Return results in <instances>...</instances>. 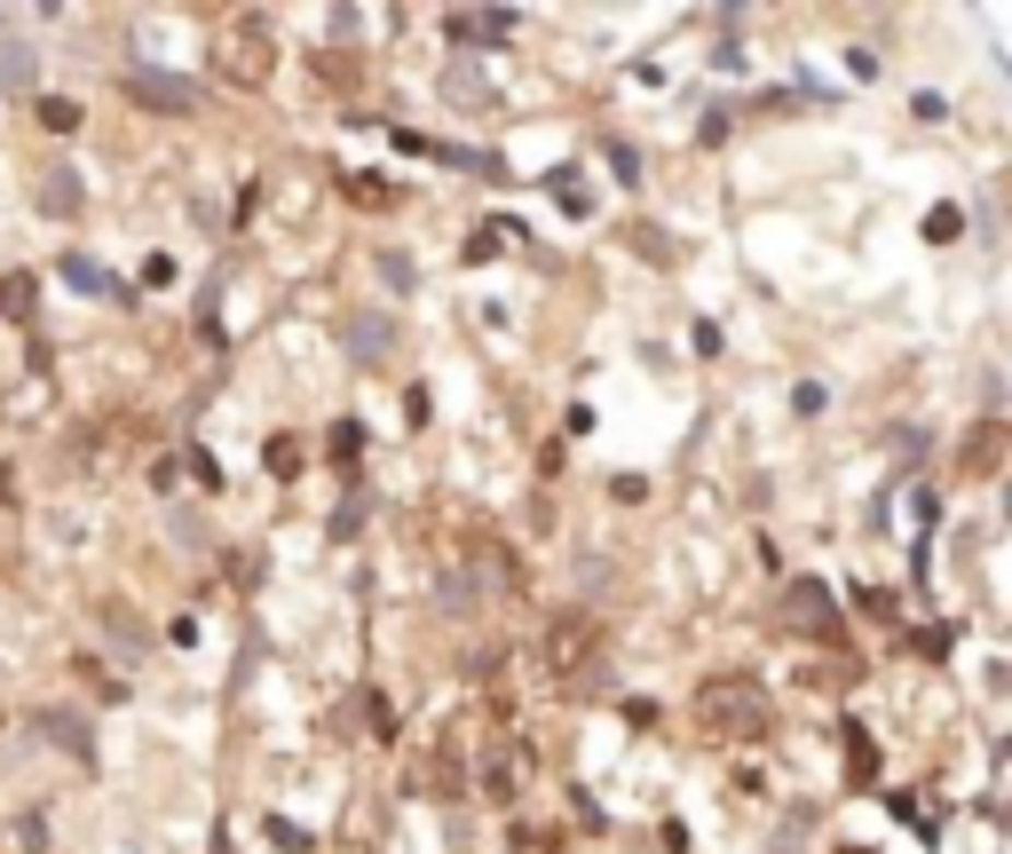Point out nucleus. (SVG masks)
Wrapping results in <instances>:
<instances>
[{
    "label": "nucleus",
    "instance_id": "obj_1",
    "mask_svg": "<svg viewBox=\"0 0 1012 854\" xmlns=\"http://www.w3.org/2000/svg\"><path fill=\"white\" fill-rule=\"evenodd\" d=\"M696 721L720 728V736H760L767 728V704H760L752 680H704V689H696Z\"/></svg>",
    "mask_w": 1012,
    "mask_h": 854
},
{
    "label": "nucleus",
    "instance_id": "obj_2",
    "mask_svg": "<svg viewBox=\"0 0 1012 854\" xmlns=\"http://www.w3.org/2000/svg\"><path fill=\"white\" fill-rule=\"evenodd\" d=\"M784 625L807 633V641H838V601L815 586V577H799V586H784Z\"/></svg>",
    "mask_w": 1012,
    "mask_h": 854
},
{
    "label": "nucleus",
    "instance_id": "obj_3",
    "mask_svg": "<svg viewBox=\"0 0 1012 854\" xmlns=\"http://www.w3.org/2000/svg\"><path fill=\"white\" fill-rule=\"evenodd\" d=\"M119 87H127V104L166 112V119H183V112L198 104V87H190V80H175V72H151V63H134V72H127Z\"/></svg>",
    "mask_w": 1012,
    "mask_h": 854
},
{
    "label": "nucleus",
    "instance_id": "obj_4",
    "mask_svg": "<svg viewBox=\"0 0 1012 854\" xmlns=\"http://www.w3.org/2000/svg\"><path fill=\"white\" fill-rule=\"evenodd\" d=\"M546 657H554V672H569V680H578V672L601 657V625H593V618H554V633H546Z\"/></svg>",
    "mask_w": 1012,
    "mask_h": 854
},
{
    "label": "nucleus",
    "instance_id": "obj_5",
    "mask_svg": "<svg viewBox=\"0 0 1012 854\" xmlns=\"http://www.w3.org/2000/svg\"><path fill=\"white\" fill-rule=\"evenodd\" d=\"M222 72L238 80V87H261V80H269V32H261V24H246L238 40L222 48Z\"/></svg>",
    "mask_w": 1012,
    "mask_h": 854
},
{
    "label": "nucleus",
    "instance_id": "obj_6",
    "mask_svg": "<svg viewBox=\"0 0 1012 854\" xmlns=\"http://www.w3.org/2000/svg\"><path fill=\"white\" fill-rule=\"evenodd\" d=\"M444 32H451L459 48H498L506 32H515V16H506V9H451Z\"/></svg>",
    "mask_w": 1012,
    "mask_h": 854
},
{
    "label": "nucleus",
    "instance_id": "obj_7",
    "mask_svg": "<svg viewBox=\"0 0 1012 854\" xmlns=\"http://www.w3.org/2000/svg\"><path fill=\"white\" fill-rule=\"evenodd\" d=\"M1004 467V420H981L965 435V452H957V475H973V483H989V475Z\"/></svg>",
    "mask_w": 1012,
    "mask_h": 854
},
{
    "label": "nucleus",
    "instance_id": "obj_8",
    "mask_svg": "<svg viewBox=\"0 0 1012 854\" xmlns=\"http://www.w3.org/2000/svg\"><path fill=\"white\" fill-rule=\"evenodd\" d=\"M40 728H48V744H63V751H72L80 768H95V728H87V712H63V704H56Z\"/></svg>",
    "mask_w": 1012,
    "mask_h": 854
},
{
    "label": "nucleus",
    "instance_id": "obj_9",
    "mask_svg": "<svg viewBox=\"0 0 1012 854\" xmlns=\"http://www.w3.org/2000/svg\"><path fill=\"white\" fill-rule=\"evenodd\" d=\"M388 349H396V325L388 317H349V356L356 364H380Z\"/></svg>",
    "mask_w": 1012,
    "mask_h": 854
},
{
    "label": "nucleus",
    "instance_id": "obj_10",
    "mask_svg": "<svg viewBox=\"0 0 1012 854\" xmlns=\"http://www.w3.org/2000/svg\"><path fill=\"white\" fill-rule=\"evenodd\" d=\"M80 198H87V190H80V175H48V183H40V214L72 222V214H80Z\"/></svg>",
    "mask_w": 1012,
    "mask_h": 854
},
{
    "label": "nucleus",
    "instance_id": "obj_11",
    "mask_svg": "<svg viewBox=\"0 0 1012 854\" xmlns=\"http://www.w3.org/2000/svg\"><path fill=\"white\" fill-rule=\"evenodd\" d=\"M32 301H40V285H32L24 269H9V278H0V317H16V325H32Z\"/></svg>",
    "mask_w": 1012,
    "mask_h": 854
},
{
    "label": "nucleus",
    "instance_id": "obj_12",
    "mask_svg": "<svg viewBox=\"0 0 1012 854\" xmlns=\"http://www.w3.org/2000/svg\"><path fill=\"white\" fill-rule=\"evenodd\" d=\"M32 80H40V56H32L24 40H9L0 48V87H32Z\"/></svg>",
    "mask_w": 1012,
    "mask_h": 854
},
{
    "label": "nucleus",
    "instance_id": "obj_13",
    "mask_svg": "<svg viewBox=\"0 0 1012 854\" xmlns=\"http://www.w3.org/2000/svg\"><path fill=\"white\" fill-rule=\"evenodd\" d=\"M444 95H451V104H483V72H475V63H451V72H444Z\"/></svg>",
    "mask_w": 1012,
    "mask_h": 854
},
{
    "label": "nucleus",
    "instance_id": "obj_14",
    "mask_svg": "<svg viewBox=\"0 0 1012 854\" xmlns=\"http://www.w3.org/2000/svg\"><path fill=\"white\" fill-rule=\"evenodd\" d=\"M546 190H554V207H562V214H593V198H586V183L569 175V166H562V175H546Z\"/></svg>",
    "mask_w": 1012,
    "mask_h": 854
},
{
    "label": "nucleus",
    "instance_id": "obj_15",
    "mask_svg": "<svg viewBox=\"0 0 1012 854\" xmlns=\"http://www.w3.org/2000/svg\"><path fill=\"white\" fill-rule=\"evenodd\" d=\"M506 246H522V230H515V222H491V230H475L467 261H491V254H506Z\"/></svg>",
    "mask_w": 1012,
    "mask_h": 854
},
{
    "label": "nucleus",
    "instance_id": "obj_16",
    "mask_svg": "<svg viewBox=\"0 0 1012 854\" xmlns=\"http://www.w3.org/2000/svg\"><path fill=\"white\" fill-rule=\"evenodd\" d=\"M625 246H640V261H657V269L672 261V237H664L657 222H640V230H625Z\"/></svg>",
    "mask_w": 1012,
    "mask_h": 854
},
{
    "label": "nucleus",
    "instance_id": "obj_17",
    "mask_svg": "<svg viewBox=\"0 0 1012 854\" xmlns=\"http://www.w3.org/2000/svg\"><path fill=\"white\" fill-rule=\"evenodd\" d=\"M926 237H933V246H957V237H965V214H957V207H933V214H926Z\"/></svg>",
    "mask_w": 1012,
    "mask_h": 854
},
{
    "label": "nucleus",
    "instance_id": "obj_18",
    "mask_svg": "<svg viewBox=\"0 0 1012 854\" xmlns=\"http://www.w3.org/2000/svg\"><path fill=\"white\" fill-rule=\"evenodd\" d=\"M40 127H48V134H72V127H80V104H63V95H40Z\"/></svg>",
    "mask_w": 1012,
    "mask_h": 854
},
{
    "label": "nucleus",
    "instance_id": "obj_19",
    "mask_svg": "<svg viewBox=\"0 0 1012 854\" xmlns=\"http://www.w3.org/2000/svg\"><path fill=\"white\" fill-rule=\"evenodd\" d=\"M63 278H72L80 293H111V278H104V269H95L87 254H72V261H63Z\"/></svg>",
    "mask_w": 1012,
    "mask_h": 854
},
{
    "label": "nucleus",
    "instance_id": "obj_20",
    "mask_svg": "<svg viewBox=\"0 0 1012 854\" xmlns=\"http://www.w3.org/2000/svg\"><path fill=\"white\" fill-rule=\"evenodd\" d=\"M349 198H356V207H396V190L380 175H349Z\"/></svg>",
    "mask_w": 1012,
    "mask_h": 854
},
{
    "label": "nucleus",
    "instance_id": "obj_21",
    "mask_svg": "<svg viewBox=\"0 0 1012 854\" xmlns=\"http://www.w3.org/2000/svg\"><path fill=\"white\" fill-rule=\"evenodd\" d=\"M420 783H427V792H459L467 768H459V760H427V768H420Z\"/></svg>",
    "mask_w": 1012,
    "mask_h": 854
},
{
    "label": "nucleus",
    "instance_id": "obj_22",
    "mask_svg": "<svg viewBox=\"0 0 1012 854\" xmlns=\"http://www.w3.org/2000/svg\"><path fill=\"white\" fill-rule=\"evenodd\" d=\"M325 452H332V459H356V452H364V428H356V420H341V428H332V443H325Z\"/></svg>",
    "mask_w": 1012,
    "mask_h": 854
},
{
    "label": "nucleus",
    "instance_id": "obj_23",
    "mask_svg": "<svg viewBox=\"0 0 1012 854\" xmlns=\"http://www.w3.org/2000/svg\"><path fill=\"white\" fill-rule=\"evenodd\" d=\"M847 744H855V783H870V775H879V760H870V736L847 728Z\"/></svg>",
    "mask_w": 1012,
    "mask_h": 854
},
{
    "label": "nucleus",
    "instance_id": "obj_24",
    "mask_svg": "<svg viewBox=\"0 0 1012 854\" xmlns=\"http://www.w3.org/2000/svg\"><path fill=\"white\" fill-rule=\"evenodd\" d=\"M269 467H278V475H301V443L278 435V443H269Z\"/></svg>",
    "mask_w": 1012,
    "mask_h": 854
},
{
    "label": "nucleus",
    "instance_id": "obj_25",
    "mask_svg": "<svg viewBox=\"0 0 1012 854\" xmlns=\"http://www.w3.org/2000/svg\"><path fill=\"white\" fill-rule=\"evenodd\" d=\"M0 24H9V9H0Z\"/></svg>",
    "mask_w": 1012,
    "mask_h": 854
}]
</instances>
